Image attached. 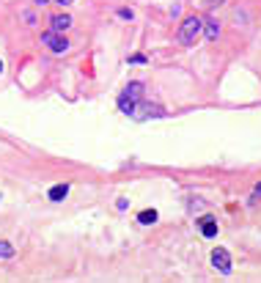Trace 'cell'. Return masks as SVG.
<instances>
[{
	"label": "cell",
	"mask_w": 261,
	"mask_h": 283,
	"mask_svg": "<svg viewBox=\"0 0 261 283\" xmlns=\"http://www.w3.org/2000/svg\"><path fill=\"white\" fill-rule=\"evenodd\" d=\"M130 64H146V55H132Z\"/></svg>",
	"instance_id": "obj_12"
},
{
	"label": "cell",
	"mask_w": 261,
	"mask_h": 283,
	"mask_svg": "<svg viewBox=\"0 0 261 283\" xmlns=\"http://www.w3.org/2000/svg\"><path fill=\"white\" fill-rule=\"evenodd\" d=\"M50 25H53L55 33H64L66 28H71V17L69 14H55V17L50 19Z\"/></svg>",
	"instance_id": "obj_7"
},
{
	"label": "cell",
	"mask_w": 261,
	"mask_h": 283,
	"mask_svg": "<svg viewBox=\"0 0 261 283\" xmlns=\"http://www.w3.org/2000/svg\"><path fill=\"white\" fill-rule=\"evenodd\" d=\"M140 99H143V83L132 80V83L127 85L124 91H121V96H119V110H121V113H127V116H132Z\"/></svg>",
	"instance_id": "obj_2"
},
{
	"label": "cell",
	"mask_w": 261,
	"mask_h": 283,
	"mask_svg": "<svg viewBox=\"0 0 261 283\" xmlns=\"http://www.w3.org/2000/svg\"><path fill=\"white\" fill-rule=\"evenodd\" d=\"M201 33H203V19L201 17H187L179 25V42H182L184 47H196Z\"/></svg>",
	"instance_id": "obj_1"
},
{
	"label": "cell",
	"mask_w": 261,
	"mask_h": 283,
	"mask_svg": "<svg viewBox=\"0 0 261 283\" xmlns=\"http://www.w3.org/2000/svg\"><path fill=\"white\" fill-rule=\"evenodd\" d=\"M55 3H61V6H69V3H74V0H55Z\"/></svg>",
	"instance_id": "obj_14"
},
{
	"label": "cell",
	"mask_w": 261,
	"mask_h": 283,
	"mask_svg": "<svg viewBox=\"0 0 261 283\" xmlns=\"http://www.w3.org/2000/svg\"><path fill=\"white\" fill-rule=\"evenodd\" d=\"M137 223H143V225L157 223V212H154V209H143V212L137 214Z\"/></svg>",
	"instance_id": "obj_10"
},
{
	"label": "cell",
	"mask_w": 261,
	"mask_h": 283,
	"mask_svg": "<svg viewBox=\"0 0 261 283\" xmlns=\"http://www.w3.org/2000/svg\"><path fill=\"white\" fill-rule=\"evenodd\" d=\"M119 17H124V19H132V17H135V14H132L130 8H121V11H119Z\"/></svg>",
	"instance_id": "obj_13"
},
{
	"label": "cell",
	"mask_w": 261,
	"mask_h": 283,
	"mask_svg": "<svg viewBox=\"0 0 261 283\" xmlns=\"http://www.w3.org/2000/svg\"><path fill=\"white\" fill-rule=\"evenodd\" d=\"M201 234L206 236V239H212V236H217V220L212 217V214H206V217H201Z\"/></svg>",
	"instance_id": "obj_6"
},
{
	"label": "cell",
	"mask_w": 261,
	"mask_h": 283,
	"mask_svg": "<svg viewBox=\"0 0 261 283\" xmlns=\"http://www.w3.org/2000/svg\"><path fill=\"white\" fill-rule=\"evenodd\" d=\"M212 264H214V270H220L223 275H231V256H228L226 248L212 250Z\"/></svg>",
	"instance_id": "obj_5"
},
{
	"label": "cell",
	"mask_w": 261,
	"mask_h": 283,
	"mask_svg": "<svg viewBox=\"0 0 261 283\" xmlns=\"http://www.w3.org/2000/svg\"><path fill=\"white\" fill-rule=\"evenodd\" d=\"M36 6H47V0H33Z\"/></svg>",
	"instance_id": "obj_15"
},
{
	"label": "cell",
	"mask_w": 261,
	"mask_h": 283,
	"mask_svg": "<svg viewBox=\"0 0 261 283\" xmlns=\"http://www.w3.org/2000/svg\"><path fill=\"white\" fill-rule=\"evenodd\" d=\"M203 33H206L209 42H214V39H217V33H220V22H217L214 17L203 19Z\"/></svg>",
	"instance_id": "obj_8"
},
{
	"label": "cell",
	"mask_w": 261,
	"mask_h": 283,
	"mask_svg": "<svg viewBox=\"0 0 261 283\" xmlns=\"http://www.w3.org/2000/svg\"><path fill=\"white\" fill-rule=\"evenodd\" d=\"M66 195H69V184H55V187L50 190V201H55V204H58V201H64Z\"/></svg>",
	"instance_id": "obj_9"
},
{
	"label": "cell",
	"mask_w": 261,
	"mask_h": 283,
	"mask_svg": "<svg viewBox=\"0 0 261 283\" xmlns=\"http://www.w3.org/2000/svg\"><path fill=\"white\" fill-rule=\"evenodd\" d=\"M165 116V110H162L160 105H148V102H137L135 113H132V118H137V121H146V118H162Z\"/></svg>",
	"instance_id": "obj_4"
},
{
	"label": "cell",
	"mask_w": 261,
	"mask_h": 283,
	"mask_svg": "<svg viewBox=\"0 0 261 283\" xmlns=\"http://www.w3.org/2000/svg\"><path fill=\"white\" fill-rule=\"evenodd\" d=\"M256 195H261V184H259V187H256Z\"/></svg>",
	"instance_id": "obj_16"
},
{
	"label": "cell",
	"mask_w": 261,
	"mask_h": 283,
	"mask_svg": "<svg viewBox=\"0 0 261 283\" xmlns=\"http://www.w3.org/2000/svg\"><path fill=\"white\" fill-rule=\"evenodd\" d=\"M0 71H3V61H0Z\"/></svg>",
	"instance_id": "obj_17"
},
{
	"label": "cell",
	"mask_w": 261,
	"mask_h": 283,
	"mask_svg": "<svg viewBox=\"0 0 261 283\" xmlns=\"http://www.w3.org/2000/svg\"><path fill=\"white\" fill-rule=\"evenodd\" d=\"M17 248H14L11 242H0V259H14Z\"/></svg>",
	"instance_id": "obj_11"
},
{
	"label": "cell",
	"mask_w": 261,
	"mask_h": 283,
	"mask_svg": "<svg viewBox=\"0 0 261 283\" xmlns=\"http://www.w3.org/2000/svg\"><path fill=\"white\" fill-rule=\"evenodd\" d=\"M42 44H47L50 53H55V55H64L66 50H69V42H66L61 33H55V30H47V33H42Z\"/></svg>",
	"instance_id": "obj_3"
}]
</instances>
